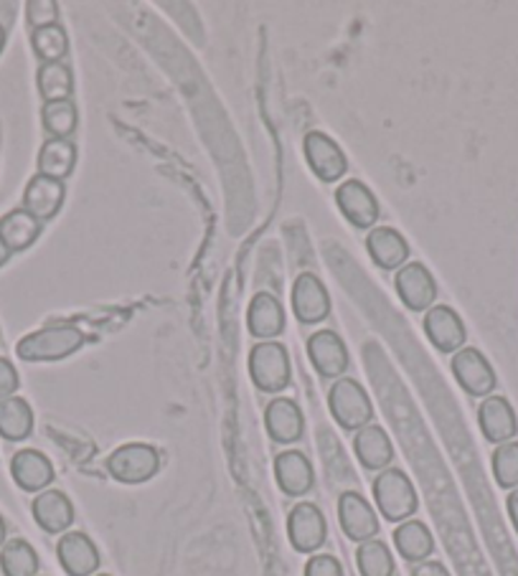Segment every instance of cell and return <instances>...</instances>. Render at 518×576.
<instances>
[{"mask_svg": "<svg viewBox=\"0 0 518 576\" xmlns=\"http://www.w3.org/2000/svg\"><path fill=\"white\" fill-rule=\"evenodd\" d=\"M84 333L72 322H57V326H46L34 333L23 336L15 343V356L28 363H49L64 361L74 356L84 345Z\"/></svg>", "mask_w": 518, "mask_h": 576, "instance_id": "1", "label": "cell"}, {"mask_svg": "<svg viewBox=\"0 0 518 576\" xmlns=\"http://www.w3.org/2000/svg\"><path fill=\"white\" fill-rule=\"evenodd\" d=\"M374 501L381 516L391 520V524H404V520H410L420 508L414 483L407 472L397 468L381 470L379 475L374 478Z\"/></svg>", "mask_w": 518, "mask_h": 576, "instance_id": "2", "label": "cell"}, {"mask_svg": "<svg viewBox=\"0 0 518 576\" xmlns=\"http://www.w3.org/2000/svg\"><path fill=\"white\" fill-rule=\"evenodd\" d=\"M328 409L333 420L341 424L345 432H358L372 424L374 404L368 399L364 386L356 378H339L328 391Z\"/></svg>", "mask_w": 518, "mask_h": 576, "instance_id": "3", "label": "cell"}, {"mask_svg": "<svg viewBox=\"0 0 518 576\" xmlns=\"http://www.w3.org/2000/svg\"><path fill=\"white\" fill-rule=\"evenodd\" d=\"M249 376L259 391L280 393L290 386V356L287 349L278 341H259L249 351Z\"/></svg>", "mask_w": 518, "mask_h": 576, "instance_id": "4", "label": "cell"}, {"mask_svg": "<svg viewBox=\"0 0 518 576\" xmlns=\"http://www.w3.org/2000/svg\"><path fill=\"white\" fill-rule=\"evenodd\" d=\"M161 452L145 442H128L107 457V472L117 483L140 485L158 475Z\"/></svg>", "mask_w": 518, "mask_h": 576, "instance_id": "5", "label": "cell"}, {"mask_svg": "<svg viewBox=\"0 0 518 576\" xmlns=\"http://www.w3.org/2000/svg\"><path fill=\"white\" fill-rule=\"evenodd\" d=\"M287 539L301 554H316L328 539V524L323 510L316 503H297L287 516Z\"/></svg>", "mask_w": 518, "mask_h": 576, "instance_id": "6", "label": "cell"}, {"mask_svg": "<svg viewBox=\"0 0 518 576\" xmlns=\"http://www.w3.org/2000/svg\"><path fill=\"white\" fill-rule=\"evenodd\" d=\"M450 368H452L455 381L462 386V391L475 399L491 397L498 384L496 371H493L491 361L485 358L478 349H460L452 356Z\"/></svg>", "mask_w": 518, "mask_h": 576, "instance_id": "7", "label": "cell"}, {"mask_svg": "<svg viewBox=\"0 0 518 576\" xmlns=\"http://www.w3.org/2000/svg\"><path fill=\"white\" fill-rule=\"evenodd\" d=\"M303 150L310 171L316 173L320 180H326V184L341 180L345 171H349V161H345L341 145L335 143L331 136H326V132H308L303 140Z\"/></svg>", "mask_w": 518, "mask_h": 576, "instance_id": "8", "label": "cell"}, {"mask_svg": "<svg viewBox=\"0 0 518 576\" xmlns=\"http://www.w3.org/2000/svg\"><path fill=\"white\" fill-rule=\"evenodd\" d=\"M335 203H339L345 221L356 228H372L381 214V207L372 188L356 178L343 180L339 191H335Z\"/></svg>", "mask_w": 518, "mask_h": 576, "instance_id": "9", "label": "cell"}, {"mask_svg": "<svg viewBox=\"0 0 518 576\" xmlns=\"http://www.w3.org/2000/svg\"><path fill=\"white\" fill-rule=\"evenodd\" d=\"M395 290L412 313L429 310L437 299V282L422 262H407L395 274Z\"/></svg>", "mask_w": 518, "mask_h": 576, "instance_id": "10", "label": "cell"}, {"mask_svg": "<svg viewBox=\"0 0 518 576\" xmlns=\"http://www.w3.org/2000/svg\"><path fill=\"white\" fill-rule=\"evenodd\" d=\"M339 520L343 533L356 543L372 541L376 539V533H379V518H376V510L372 508V503L356 491L341 493Z\"/></svg>", "mask_w": 518, "mask_h": 576, "instance_id": "11", "label": "cell"}, {"mask_svg": "<svg viewBox=\"0 0 518 576\" xmlns=\"http://www.w3.org/2000/svg\"><path fill=\"white\" fill-rule=\"evenodd\" d=\"M422 326H425V336L429 338V343L435 345L439 353H458L462 343L468 341L466 322L447 305L429 307Z\"/></svg>", "mask_w": 518, "mask_h": 576, "instance_id": "12", "label": "cell"}, {"mask_svg": "<svg viewBox=\"0 0 518 576\" xmlns=\"http://www.w3.org/2000/svg\"><path fill=\"white\" fill-rule=\"evenodd\" d=\"M293 313L305 326H313V322L326 320L331 315V295L313 272H303L293 282Z\"/></svg>", "mask_w": 518, "mask_h": 576, "instance_id": "13", "label": "cell"}, {"mask_svg": "<svg viewBox=\"0 0 518 576\" xmlns=\"http://www.w3.org/2000/svg\"><path fill=\"white\" fill-rule=\"evenodd\" d=\"M57 556L61 569L69 576H94L102 564L97 543L82 531L61 533L57 543Z\"/></svg>", "mask_w": 518, "mask_h": 576, "instance_id": "14", "label": "cell"}, {"mask_svg": "<svg viewBox=\"0 0 518 576\" xmlns=\"http://www.w3.org/2000/svg\"><path fill=\"white\" fill-rule=\"evenodd\" d=\"M274 480L290 498H301L316 485V470L301 449H287V452L274 457Z\"/></svg>", "mask_w": 518, "mask_h": 576, "instance_id": "15", "label": "cell"}, {"mask_svg": "<svg viewBox=\"0 0 518 576\" xmlns=\"http://www.w3.org/2000/svg\"><path fill=\"white\" fill-rule=\"evenodd\" d=\"M64 199H67L64 180L36 173V176L26 184V191H23V209L38 221H49L59 214L61 207H64Z\"/></svg>", "mask_w": 518, "mask_h": 576, "instance_id": "16", "label": "cell"}, {"mask_svg": "<svg viewBox=\"0 0 518 576\" xmlns=\"http://www.w3.org/2000/svg\"><path fill=\"white\" fill-rule=\"evenodd\" d=\"M31 513H34L36 526L44 533H67L74 524V503L69 501L67 493L49 487V491L38 493L34 503H31Z\"/></svg>", "mask_w": 518, "mask_h": 576, "instance_id": "17", "label": "cell"}, {"mask_svg": "<svg viewBox=\"0 0 518 576\" xmlns=\"http://www.w3.org/2000/svg\"><path fill=\"white\" fill-rule=\"evenodd\" d=\"M11 475L23 493H44L57 478L49 457L38 449H21L11 460Z\"/></svg>", "mask_w": 518, "mask_h": 576, "instance_id": "18", "label": "cell"}, {"mask_svg": "<svg viewBox=\"0 0 518 576\" xmlns=\"http://www.w3.org/2000/svg\"><path fill=\"white\" fill-rule=\"evenodd\" d=\"M478 424L491 445H506L518 432V416L506 397H485L478 409Z\"/></svg>", "mask_w": 518, "mask_h": 576, "instance_id": "19", "label": "cell"}, {"mask_svg": "<svg viewBox=\"0 0 518 576\" xmlns=\"http://www.w3.org/2000/svg\"><path fill=\"white\" fill-rule=\"evenodd\" d=\"M308 356L323 378H341L349 368V349L333 330H318L308 338Z\"/></svg>", "mask_w": 518, "mask_h": 576, "instance_id": "20", "label": "cell"}, {"mask_svg": "<svg viewBox=\"0 0 518 576\" xmlns=\"http://www.w3.org/2000/svg\"><path fill=\"white\" fill-rule=\"evenodd\" d=\"M264 427L267 434L280 445H293V442L301 439L305 432V420L297 401L287 397L272 399L264 409Z\"/></svg>", "mask_w": 518, "mask_h": 576, "instance_id": "21", "label": "cell"}, {"mask_svg": "<svg viewBox=\"0 0 518 576\" xmlns=\"http://www.w3.org/2000/svg\"><path fill=\"white\" fill-rule=\"evenodd\" d=\"M366 249L374 265L381 267V270H402L410 262V244L391 226L372 228L366 236Z\"/></svg>", "mask_w": 518, "mask_h": 576, "instance_id": "22", "label": "cell"}, {"mask_svg": "<svg viewBox=\"0 0 518 576\" xmlns=\"http://www.w3.org/2000/svg\"><path fill=\"white\" fill-rule=\"evenodd\" d=\"M247 328L259 341H272L285 330V310L272 292H257L247 310Z\"/></svg>", "mask_w": 518, "mask_h": 576, "instance_id": "23", "label": "cell"}, {"mask_svg": "<svg viewBox=\"0 0 518 576\" xmlns=\"http://www.w3.org/2000/svg\"><path fill=\"white\" fill-rule=\"evenodd\" d=\"M353 452H356L358 462L366 470H387L391 460H395V445H391L389 434L384 432L379 424H368V427L358 430L353 437Z\"/></svg>", "mask_w": 518, "mask_h": 576, "instance_id": "24", "label": "cell"}, {"mask_svg": "<svg viewBox=\"0 0 518 576\" xmlns=\"http://www.w3.org/2000/svg\"><path fill=\"white\" fill-rule=\"evenodd\" d=\"M42 232H44V221L31 216L26 209H13L8 211L5 216H0V239L5 242L11 255L34 247Z\"/></svg>", "mask_w": 518, "mask_h": 576, "instance_id": "25", "label": "cell"}, {"mask_svg": "<svg viewBox=\"0 0 518 576\" xmlns=\"http://www.w3.org/2000/svg\"><path fill=\"white\" fill-rule=\"evenodd\" d=\"M395 546L404 562L422 564L435 551V539H432L429 528L422 520L410 518L395 528Z\"/></svg>", "mask_w": 518, "mask_h": 576, "instance_id": "26", "label": "cell"}, {"mask_svg": "<svg viewBox=\"0 0 518 576\" xmlns=\"http://www.w3.org/2000/svg\"><path fill=\"white\" fill-rule=\"evenodd\" d=\"M76 168V145L72 140L49 138L38 150V173L42 176L67 180Z\"/></svg>", "mask_w": 518, "mask_h": 576, "instance_id": "27", "label": "cell"}, {"mask_svg": "<svg viewBox=\"0 0 518 576\" xmlns=\"http://www.w3.org/2000/svg\"><path fill=\"white\" fill-rule=\"evenodd\" d=\"M34 432V409L26 399L8 397L0 401V437L8 442H23Z\"/></svg>", "mask_w": 518, "mask_h": 576, "instance_id": "28", "label": "cell"}, {"mask_svg": "<svg viewBox=\"0 0 518 576\" xmlns=\"http://www.w3.org/2000/svg\"><path fill=\"white\" fill-rule=\"evenodd\" d=\"M38 566H42V559L26 539H11L0 549L3 576H38Z\"/></svg>", "mask_w": 518, "mask_h": 576, "instance_id": "29", "label": "cell"}, {"mask_svg": "<svg viewBox=\"0 0 518 576\" xmlns=\"http://www.w3.org/2000/svg\"><path fill=\"white\" fill-rule=\"evenodd\" d=\"M36 84H38V92H42V97H44V105L46 102L72 99V94H74L72 69H69L64 61L38 67Z\"/></svg>", "mask_w": 518, "mask_h": 576, "instance_id": "30", "label": "cell"}, {"mask_svg": "<svg viewBox=\"0 0 518 576\" xmlns=\"http://www.w3.org/2000/svg\"><path fill=\"white\" fill-rule=\"evenodd\" d=\"M42 122H44V130L49 132L51 138L72 140V136L76 132V125H80V113H76V105L72 99L46 102L42 109Z\"/></svg>", "mask_w": 518, "mask_h": 576, "instance_id": "31", "label": "cell"}, {"mask_svg": "<svg viewBox=\"0 0 518 576\" xmlns=\"http://www.w3.org/2000/svg\"><path fill=\"white\" fill-rule=\"evenodd\" d=\"M31 49H34L36 57L42 59V64H57V61H64L69 51L67 31L61 28L59 23L31 31Z\"/></svg>", "mask_w": 518, "mask_h": 576, "instance_id": "32", "label": "cell"}, {"mask_svg": "<svg viewBox=\"0 0 518 576\" xmlns=\"http://www.w3.org/2000/svg\"><path fill=\"white\" fill-rule=\"evenodd\" d=\"M356 566L361 576H395V556L379 539L358 543Z\"/></svg>", "mask_w": 518, "mask_h": 576, "instance_id": "33", "label": "cell"}, {"mask_svg": "<svg viewBox=\"0 0 518 576\" xmlns=\"http://www.w3.org/2000/svg\"><path fill=\"white\" fill-rule=\"evenodd\" d=\"M493 478L504 491H516L518 487V442L511 439L506 445H498L493 452Z\"/></svg>", "mask_w": 518, "mask_h": 576, "instance_id": "34", "label": "cell"}, {"mask_svg": "<svg viewBox=\"0 0 518 576\" xmlns=\"http://www.w3.org/2000/svg\"><path fill=\"white\" fill-rule=\"evenodd\" d=\"M59 19V5L54 0H28L26 3V21L31 31L54 26Z\"/></svg>", "mask_w": 518, "mask_h": 576, "instance_id": "35", "label": "cell"}, {"mask_svg": "<svg viewBox=\"0 0 518 576\" xmlns=\"http://www.w3.org/2000/svg\"><path fill=\"white\" fill-rule=\"evenodd\" d=\"M305 576H343V566L331 554H313L305 564Z\"/></svg>", "mask_w": 518, "mask_h": 576, "instance_id": "36", "label": "cell"}, {"mask_svg": "<svg viewBox=\"0 0 518 576\" xmlns=\"http://www.w3.org/2000/svg\"><path fill=\"white\" fill-rule=\"evenodd\" d=\"M19 386H21L19 371H15L11 358L0 356V401L8 399V397H15Z\"/></svg>", "mask_w": 518, "mask_h": 576, "instance_id": "37", "label": "cell"}, {"mask_svg": "<svg viewBox=\"0 0 518 576\" xmlns=\"http://www.w3.org/2000/svg\"><path fill=\"white\" fill-rule=\"evenodd\" d=\"M412 576H450V572H447L439 562H422L414 564Z\"/></svg>", "mask_w": 518, "mask_h": 576, "instance_id": "38", "label": "cell"}, {"mask_svg": "<svg viewBox=\"0 0 518 576\" xmlns=\"http://www.w3.org/2000/svg\"><path fill=\"white\" fill-rule=\"evenodd\" d=\"M506 510H508V518H511V524L518 533V487L511 491V495L506 498Z\"/></svg>", "mask_w": 518, "mask_h": 576, "instance_id": "39", "label": "cell"}, {"mask_svg": "<svg viewBox=\"0 0 518 576\" xmlns=\"http://www.w3.org/2000/svg\"><path fill=\"white\" fill-rule=\"evenodd\" d=\"M8 259H11V249H8L5 242L0 239V267H5Z\"/></svg>", "mask_w": 518, "mask_h": 576, "instance_id": "40", "label": "cell"}, {"mask_svg": "<svg viewBox=\"0 0 518 576\" xmlns=\"http://www.w3.org/2000/svg\"><path fill=\"white\" fill-rule=\"evenodd\" d=\"M5 536H8V526H5V518L3 516H0V549H3L5 546Z\"/></svg>", "mask_w": 518, "mask_h": 576, "instance_id": "41", "label": "cell"}, {"mask_svg": "<svg viewBox=\"0 0 518 576\" xmlns=\"http://www.w3.org/2000/svg\"><path fill=\"white\" fill-rule=\"evenodd\" d=\"M5 42H8L5 26H3V23H0V54H3V49H5Z\"/></svg>", "mask_w": 518, "mask_h": 576, "instance_id": "42", "label": "cell"}, {"mask_svg": "<svg viewBox=\"0 0 518 576\" xmlns=\"http://www.w3.org/2000/svg\"><path fill=\"white\" fill-rule=\"evenodd\" d=\"M94 576H109V574H94Z\"/></svg>", "mask_w": 518, "mask_h": 576, "instance_id": "43", "label": "cell"}]
</instances>
